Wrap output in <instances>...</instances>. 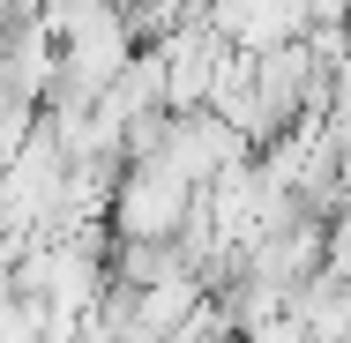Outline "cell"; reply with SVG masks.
<instances>
[{
    "label": "cell",
    "instance_id": "6da1fadb",
    "mask_svg": "<svg viewBox=\"0 0 351 343\" xmlns=\"http://www.w3.org/2000/svg\"><path fill=\"white\" fill-rule=\"evenodd\" d=\"M195 216H202V194H195L172 164H157V157H149V164H120L112 202H105V231H112V239L165 246V239H187Z\"/></svg>",
    "mask_w": 351,
    "mask_h": 343
}]
</instances>
